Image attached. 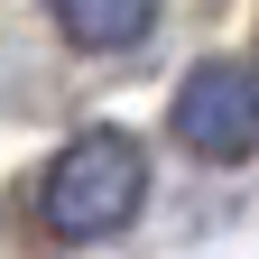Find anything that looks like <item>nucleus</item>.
I'll return each instance as SVG.
<instances>
[{
  "label": "nucleus",
  "mask_w": 259,
  "mask_h": 259,
  "mask_svg": "<svg viewBox=\"0 0 259 259\" xmlns=\"http://www.w3.org/2000/svg\"><path fill=\"white\" fill-rule=\"evenodd\" d=\"M148 194V157L130 130H83V139H65V157L47 167L37 185V213L56 241H111L130 213H139Z\"/></svg>",
  "instance_id": "nucleus-1"
},
{
  "label": "nucleus",
  "mask_w": 259,
  "mask_h": 259,
  "mask_svg": "<svg viewBox=\"0 0 259 259\" xmlns=\"http://www.w3.org/2000/svg\"><path fill=\"white\" fill-rule=\"evenodd\" d=\"M176 139L194 157H213V167L250 157L259 148V74L250 65H194L176 83Z\"/></svg>",
  "instance_id": "nucleus-2"
},
{
  "label": "nucleus",
  "mask_w": 259,
  "mask_h": 259,
  "mask_svg": "<svg viewBox=\"0 0 259 259\" xmlns=\"http://www.w3.org/2000/svg\"><path fill=\"white\" fill-rule=\"evenodd\" d=\"M56 10V28L74 47H93V56H111V47H139L148 37V0H47Z\"/></svg>",
  "instance_id": "nucleus-3"
}]
</instances>
